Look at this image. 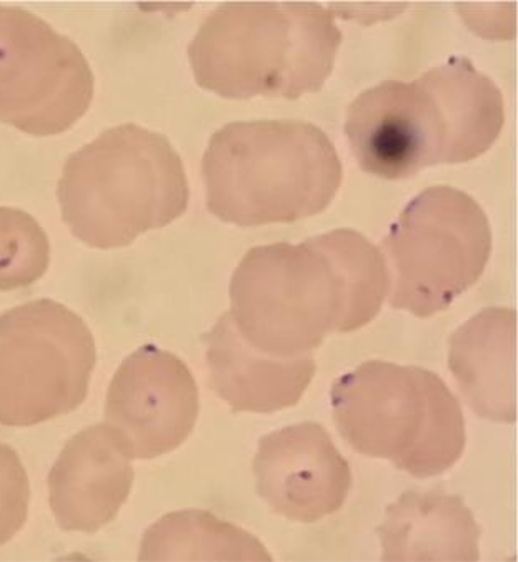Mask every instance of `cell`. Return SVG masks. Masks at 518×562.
<instances>
[{"mask_svg":"<svg viewBox=\"0 0 518 562\" xmlns=\"http://www.w3.org/2000/svg\"><path fill=\"white\" fill-rule=\"evenodd\" d=\"M342 32L312 2H228L187 49L201 88L225 99H297L320 91Z\"/></svg>","mask_w":518,"mask_h":562,"instance_id":"obj_4","label":"cell"},{"mask_svg":"<svg viewBox=\"0 0 518 562\" xmlns=\"http://www.w3.org/2000/svg\"><path fill=\"white\" fill-rule=\"evenodd\" d=\"M207 209L240 227L295 223L324 211L339 191L333 140L305 121H244L218 128L202 159Z\"/></svg>","mask_w":518,"mask_h":562,"instance_id":"obj_3","label":"cell"},{"mask_svg":"<svg viewBox=\"0 0 518 562\" xmlns=\"http://www.w3.org/2000/svg\"><path fill=\"white\" fill-rule=\"evenodd\" d=\"M376 535L384 561H478L481 528L462 497L414 490L385 510Z\"/></svg>","mask_w":518,"mask_h":562,"instance_id":"obj_15","label":"cell"},{"mask_svg":"<svg viewBox=\"0 0 518 562\" xmlns=\"http://www.w3.org/2000/svg\"><path fill=\"white\" fill-rule=\"evenodd\" d=\"M140 561H272L250 532L207 510L170 513L150 526L140 544Z\"/></svg>","mask_w":518,"mask_h":562,"instance_id":"obj_16","label":"cell"},{"mask_svg":"<svg viewBox=\"0 0 518 562\" xmlns=\"http://www.w3.org/2000/svg\"><path fill=\"white\" fill-rule=\"evenodd\" d=\"M517 313L487 307L450 337L449 368L470 409L492 423L517 419Z\"/></svg>","mask_w":518,"mask_h":562,"instance_id":"obj_14","label":"cell"},{"mask_svg":"<svg viewBox=\"0 0 518 562\" xmlns=\"http://www.w3.org/2000/svg\"><path fill=\"white\" fill-rule=\"evenodd\" d=\"M182 159L164 134L115 125L70 154L57 186L64 223L90 247L112 249L160 229L189 205Z\"/></svg>","mask_w":518,"mask_h":562,"instance_id":"obj_5","label":"cell"},{"mask_svg":"<svg viewBox=\"0 0 518 562\" xmlns=\"http://www.w3.org/2000/svg\"><path fill=\"white\" fill-rule=\"evenodd\" d=\"M504 121L497 83L465 57H450L412 82L367 89L350 104L344 131L360 169L397 181L437 164L477 159Z\"/></svg>","mask_w":518,"mask_h":562,"instance_id":"obj_2","label":"cell"},{"mask_svg":"<svg viewBox=\"0 0 518 562\" xmlns=\"http://www.w3.org/2000/svg\"><path fill=\"white\" fill-rule=\"evenodd\" d=\"M199 389L191 369L147 344L115 372L105 401V424L131 459L176 451L198 423Z\"/></svg>","mask_w":518,"mask_h":562,"instance_id":"obj_10","label":"cell"},{"mask_svg":"<svg viewBox=\"0 0 518 562\" xmlns=\"http://www.w3.org/2000/svg\"><path fill=\"white\" fill-rule=\"evenodd\" d=\"M492 229L474 198L433 186L408 202L382 240L391 306L430 317L472 288L491 259Z\"/></svg>","mask_w":518,"mask_h":562,"instance_id":"obj_7","label":"cell"},{"mask_svg":"<svg viewBox=\"0 0 518 562\" xmlns=\"http://www.w3.org/2000/svg\"><path fill=\"white\" fill-rule=\"evenodd\" d=\"M92 98V69L76 42L25 9L0 5V121L31 136H56Z\"/></svg>","mask_w":518,"mask_h":562,"instance_id":"obj_9","label":"cell"},{"mask_svg":"<svg viewBox=\"0 0 518 562\" xmlns=\"http://www.w3.org/2000/svg\"><path fill=\"white\" fill-rule=\"evenodd\" d=\"M252 468L257 493L267 506L301 525H314L342 509L352 487L349 462L317 423L263 436Z\"/></svg>","mask_w":518,"mask_h":562,"instance_id":"obj_11","label":"cell"},{"mask_svg":"<svg viewBox=\"0 0 518 562\" xmlns=\"http://www.w3.org/2000/svg\"><path fill=\"white\" fill-rule=\"evenodd\" d=\"M95 342L82 317L50 299L0 316V424L25 427L86 401Z\"/></svg>","mask_w":518,"mask_h":562,"instance_id":"obj_8","label":"cell"},{"mask_svg":"<svg viewBox=\"0 0 518 562\" xmlns=\"http://www.w3.org/2000/svg\"><path fill=\"white\" fill-rule=\"evenodd\" d=\"M31 486L18 452L0 442V546L11 541L27 521Z\"/></svg>","mask_w":518,"mask_h":562,"instance_id":"obj_18","label":"cell"},{"mask_svg":"<svg viewBox=\"0 0 518 562\" xmlns=\"http://www.w3.org/2000/svg\"><path fill=\"white\" fill-rule=\"evenodd\" d=\"M49 237L27 212L0 207V291L37 282L49 269Z\"/></svg>","mask_w":518,"mask_h":562,"instance_id":"obj_17","label":"cell"},{"mask_svg":"<svg viewBox=\"0 0 518 562\" xmlns=\"http://www.w3.org/2000/svg\"><path fill=\"white\" fill-rule=\"evenodd\" d=\"M211 385L234 413L272 414L297 406L315 375L312 355L275 358L252 348L222 314L204 336Z\"/></svg>","mask_w":518,"mask_h":562,"instance_id":"obj_13","label":"cell"},{"mask_svg":"<svg viewBox=\"0 0 518 562\" xmlns=\"http://www.w3.org/2000/svg\"><path fill=\"white\" fill-rule=\"evenodd\" d=\"M388 289L381 250L357 231L336 229L250 249L232 276L228 313L257 351L301 358L330 333L372 323Z\"/></svg>","mask_w":518,"mask_h":562,"instance_id":"obj_1","label":"cell"},{"mask_svg":"<svg viewBox=\"0 0 518 562\" xmlns=\"http://www.w3.org/2000/svg\"><path fill=\"white\" fill-rule=\"evenodd\" d=\"M134 469L108 424L74 436L49 474V503L64 531L93 535L114 521L131 494Z\"/></svg>","mask_w":518,"mask_h":562,"instance_id":"obj_12","label":"cell"},{"mask_svg":"<svg viewBox=\"0 0 518 562\" xmlns=\"http://www.w3.org/2000/svg\"><path fill=\"white\" fill-rule=\"evenodd\" d=\"M334 420L350 448L427 480L459 462L465 420L440 375L418 366L367 361L330 389Z\"/></svg>","mask_w":518,"mask_h":562,"instance_id":"obj_6","label":"cell"}]
</instances>
